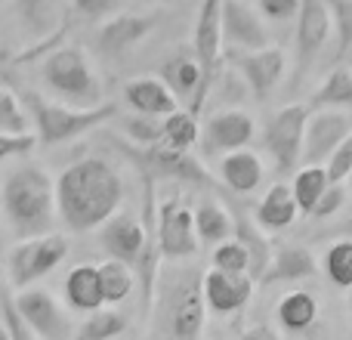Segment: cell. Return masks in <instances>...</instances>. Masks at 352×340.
Listing matches in <instances>:
<instances>
[{"mask_svg": "<svg viewBox=\"0 0 352 340\" xmlns=\"http://www.w3.org/2000/svg\"><path fill=\"white\" fill-rule=\"evenodd\" d=\"M343 59H346V65H352V50H349V53H346V56H343Z\"/></svg>", "mask_w": 352, "mask_h": 340, "instance_id": "cell-47", "label": "cell"}, {"mask_svg": "<svg viewBox=\"0 0 352 340\" xmlns=\"http://www.w3.org/2000/svg\"><path fill=\"white\" fill-rule=\"evenodd\" d=\"M213 266L226 269V273H248L250 269V254L238 238H229V242H219L217 251H213Z\"/></svg>", "mask_w": 352, "mask_h": 340, "instance_id": "cell-38", "label": "cell"}, {"mask_svg": "<svg viewBox=\"0 0 352 340\" xmlns=\"http://www.w3.org/2000/svg\"><path fill=\"white\" fill-rule=\"evenodd\" d=\"M331 186V176H328V167L324 164H303L294 176V198L300 204V213H309L316 211V204L322 201V195L328 192Z\"/></svg>", "mask_w": 352, "mask_h": 340, "instance_id": "cell-30", "label": "cell"}, {"mask_svg": "<svg viewBox=\"0 0 352 340\" xmlns=\"http://www.w3.org/2000/svg\"><path fill=\"white\" fill-rule=\"evenodd\" d=\"M43 81L53 93H59L62 99L74 105H102V84L96 78V68L90 65V56L80 47H56L53 53L43 59L41 65Z\"/></svg>", "mask_w": 352, "mask_h": 340, "instance_id": "cell-5", "label": "cell"}, {"mask_svg": "<svg viewBox=\"0 0 352 340\" xmlns=\"http://www.w3.org/2000/svg\"><path fill=\"white\" fill-rule=\"evenodd\" d=\"M312 118V105L294 103L285 105L272 115V121L266 124L263 134V146L272 155L275 167L281 173H291L294 167L303 161V146H306V124Z\"/></svg>", "mask_w": 352, "mask_h": 340, "instance_id": "cell-9", "label": "cell"}, {"mask_svg": "<svg viewBox=\"0 0 352 340\" xmlns=\"http://www.w3.org/2000/svg\"><path fill=\"white\" fill-rule=\"evenodd\" d=\"M334 28L328 0H303L297 16V81L309 72L316 56L328 43V34Z\"/></svg>", "mask_w": 352, "mask_h": 340, "instance_id": "cell-14", "label": "cell"}, {"mask_svg": "<svg viewBox=\"0 0 352 340\" xmlns=\"http://www.w3.org/2000/svg\"><path fill=\"white\" fill-rule=\"evenodd\" d=\"M195 226H198V238L204 244H219L235 238V213L226 211L219 201H204L195 211Z\"/></svg>", "mask_w": 352, "mask_h": 340, "instance_id": "cell-28", "label": "cell"}, {"mask_svg": "<svg viewBox=\"0 0 352 340\" xmlns=\"http://www.w3.org/2000/svg\"><path fill=\"white\" fill-rule=\"evenodd\" d=\"M124 182L105 158H80L68 164L56 180L59 220L72 232H93L118 213Z\"/></svg>", "mask_w": 352, "mask_h": 340, "instance_id": "cell-1", "label": "cell"}, {"mask_svg": "<svg viewBox=\"0 0 352 340\" xmlns=\"http://www.w3.org/2000/svg\"><path fill=\"white\" fill-rule=\"evenodd\" d=\"M238 340H281V337L272 325H254V328H248Z\"/></svg>", "mask_w": 352, "mask_h": 340, "instance_id": "cell-45", "label": "cell"}, {"mask_svg": "<svg viewBox=\"0 0 352 340\" xmlns=\"http://www.w3.org/2000/svg\"><path fill=\"white\" fill-rule=\"evenodd\" d=\"M232 65L241 72L244 84L250 87L256 103H266L275 87L281 84V78H285L287 56L281 47H263V50H250V53H235L232 50Z\"/></svg>", "mask_w": 352, "mask_h": 340, "instance_id": "cell-12", "label": "cell"}, {"mask_svg": "<svg viewBox=\"0 0 352 340\" xmlns=\"http://www.w3.org/2000/svg\"><path fill=\"white\" fill-rule=\"evenodd\" d=\"M127 331V316L118 310H96L78 325L74 340H111Z\"/></svg>", "mask_w": 352, "mask_h": 340, "instance_id": "cell-32", "label": "cell"}, {"mask_svg": "<svg viewBox=\"0 0 352 340\" xmlns=\"http://www.w3.org/2000/svg\"><path fill=\"white\" fill-rule=\"evenodd\" d=\"M219 180H223L235 195L256 192V189H260V182H263V161H260V155L244 152V149L223 155V161H219Z\"/></svg>", "mask_w": 352, "mask_h": 340, "instance_id": "cell-24", "label": "cell"}, {"mask_svg": "<svg viewBox=\"0 0 352 340\" xmlns=\"http://www.w3.org/2000/svg\"><path fill=\"white\" fill-rule=\"evenodd\" d=\"M0 207L16 232V238H34L53 232V223L59 217L53 176L37 164H25L6 173L0 189Z\"/></svg>", "mask_w": 352, "mask_h": 340, "instance_id": "cell-3", "label": "cell"}, {"mask_svg": "<svg viewBox=\"0 0 352 340\" xmlns=\"http://www.w3.org/2000/svg\"><path fill=\"white\" fill-rule=\"evenodd\" d=\"M16 304L22 316L31 322V328L41 340H74V325L59 306V300L47 288H22L16 294Z\"/></svg>", "mask_w": 352, "mask_h": 340, "instance_id": "cell-11", "label": "cell"}, {"mask_svg": "<svg viewBox=\"0 0 352 340\" xmlns=\"http://www.w3.org/2000/svg\"><path fill=\"white\" fill-rule=\"evenodd\" d=\"M316 269H318V263L309 248H303V244H281V248L275 251L272 263H269L266 275H263V285L303 281V279H312Z\"/></svg>", "mask_w": 352, "mask_h": 340, "instance_id": "cell-22", "label": "cell"}, {"mask_svg": "<svg viewBox=\"0 0 352 340\" xmlns=\"http://www.w3.org/2000/svg\"><path fill=\"white\" fill-rule=\"evenodd\" d=\"M0 291H3V279H0Z\"/></svg>", "mask_w": 352, "mask_h": 340, "instance_id": "cell-49", "label": "cell"}, {"mask_svg": "<svg viewBox=\"0 0 352 340\" xmlns=\"http://www.w3.org/2000/svg\"><path fill=\"white\" fill-rule=\"evenodd\" d=\"M256 134V124L248 111L241 109H226L217 111L210 121L204 124L201 134V149L207 155H219V152H238L244 149Z\"/></svg>", "mask_w": 352, "mask_h": 340, "instance_id": "cell-17", "label": "cell"}, {"mask_svg": "<svg viewBox=\"0 0 352 340\" xmlns=\"http://www.w3.org/2000/svg\"><path fill=\"white\" fill-rule=\"evenodd\" d=\"M343 204H346V189H343L340 182H331L328 192L322 195V201H318L316 211H312V217H316V220H328V217H334Z\"/></svg>", "mask_w": 352, "mask_h": 340, "instance_id": "cell-43", "label": "cell"}, {"mask_svg": "<svg viewBox=\"0 0 352 340\" xmlns=\"http://www.w3.org/2000/svg\"><path fill=\"white\" fill-rule=\"evenodd\" d=\"M275 316H278V325L285 331H294V334H300V331L312 328L318 319V300L316 294L309 291H291L281 297L278 310H275Z\"/></svg>", "mask_w": 352, "mask_h": 340, "instance_id": "cell-27", "label": "cell"}, {"mask_svg": "<svg viewBox=\"0 0 352 340\" xmlns=\"http://www.w3.org/2000/svg\"><path fill=\"white\" fill-rule=\"evenodd\" d=\"M68 254V238L59 232L34 238H19L10 251V281L12 288H31L37 279L53 273Z\"/></svg>", "mask_w": 352, "mask_h": 340, "instance_id": "cell-8", "label": "cell"}, {"mask_svg": "<svg viewBox=\"0 0 352 340\" xmlns=\"http://www.w3.org/2000/svg\"><path fill=\"white\" fill-rule=\"evenodd\" d=\"M155 25V16H130V12H118V16L105 19L99 25V34H96V43L105 56H121L127 53L130 47L148 37Z\"/></svg>", "mask_w": 352, "mask_h": 340, "instance_id": "cell-19", "label": "cell"}, {"mask_svg": "<svg viewBox=\"0 0 352 340\" xmlns=\"http://www.w3.org/2000/svg\"><path fill=\"white\" fill-rule=\"evenodd\" d=\"M124 134H127V140L133 146H155V142L164 140V118L133 111V118L124 121Z\"/></svg>", "mask_w": 352, "mask_h": 340, "instance_id": "cell-35", "label": "cell"}, {"mask_svg": "<svg viewBox=\"0 0 352 340\" xmlns=\"http://www.w3.org/2000/svg\"><path fill=\"white\" fill-rule=\"evenodd\" d=\"M331 16L337 28V56H346L352 50V0H328Z\"/></svg>", "mask_w": 352, "mask_h": 340, "instance_id": "cell-39", "label": "cell"}, {"mask_svg": "<svg viewBox=\"0 0 352 340\" xmlns=\"http://www.w3.org/2000/svg\"><path fill=\"white\" fill-rule=\"evenodd\" d=\"M207 322L204 273L192 266H176L155 291V306L148 325L152 340H201Z\"/></svg>", "mask_w": 352, "mask_h": 340, "instance_id": "cell-2", "label": "cell"}, {"mask_svg": "<svg viewBox=\"0 0 352 340\" xmlns=\"http://www.w3.org/2000/svg\"><path fill=\"white\" fill-rule=\"evenodd\" d=\"M0 340H10V331H6L3 322H0Z\"/></svg>", "mask_w": 352, "mask_h": 340, "instance_id": "cell-46", "label": "cell"}, {"mask_svg": "<svg viewBox=\"0 0 352 340\" xmlns=\"http://www.w3.org/2000/svg\"><path fill=\"white\" fill-rule=\"evenodd\" d=\"M324 167H328L331 182H343V180H349V173H352V134L340 142V149H337V152L331 155L328 164H324Z\"/></svg>", "mask_w": 352, "mask_h": 340, "instance_id": "cell-41", "label": "cell"}, {"mask_svg": "<svg viewBox=\"0 0 352 340\" xmlns=\"http://www.w3.org/2000/svg\"><path fill=\"white\" fill-rule=\"evenodd\" d=\"M41 142V136L37 134H6V130H0V161L3 158H16V155H28L31 149Z\"/></svg>", "mask_w": 352, "mask_h": 340, "instance_id": "cell-40", "label": "cell"}, {"mask_svg": "<svg viewBox=\"0 0 352 340\" xmlns=\"http://www.w3.org/2000/svg\"><path fill=\"white\" fill-rule=\"evenodd\" d=\"M349 186H352V173H349Z\"/></svg>", "mask_w": 352, "mask_h": 340, "instance_id": "cell-50", "label": "cell"}, {"mask_svg": "<svg viewBox=\"0 0 352 340\" xmlns=\"http://www.w3.org/2000/svg\"><path fill=\"white\" fill-rule=\"evenodd\" d=\"M0 322H3L6 331H10V340H41V334L31 328V322L22 316L16 297H12L6 288L0 291Z\"/></svg>", "mask_w": 352, "mask_h": 340, "instance_id": "cell-36", "label": "cell"}, {"mask_svg": "<svg viewBox=\"0 0 352 340\" xmlns=\"http://www.w3.org/2000/svg\"><path fill=\"white\" fill-rule=\"evenodd\" d=\"M223 34L226 47L235 53L269 47V28L263 22V12L244 0H223Z\"/></svg>", "mask_w": 352, "mask_h": 340, "instance_id": "cell-15", "label": "cell"}, {"mask_svg": "<svg viewBox=\"0 0 352 340\" xmlns=\"http://www.w3.org/2000/svg\"><path fill=\"white\" fill-rule=\"evenodd\" d=\"M124 103L140 115L167 118L179 109V99L161 78H136L124 87Z\"/></svg>", "mask_w": 352, "mask_h": 340, "instance_id": "cell-20", "label": "cell"}, {"mask_svg": "<svg viewBox=\"0 0 352 340\" xmlns=\"http://www.w3.org/2000/svg\"><path fill=\"white\" fill-rule=\"evenodd\" d=\"M312 111L318 109H352V65H337L328 78L322 81L309 99Z\"/></svg>", "mask_w": 352, "mask_h": 340, "instance_id": "cell-29", "label": "cell"}, {"mask_svg": "<svg viewBox=\"0 0 352 340\" xmlns=\"http://www.w3.org/2000/svg\"><path fill=\"white\" fill-rule=\"evenodd\" d=\"M201 62L198 56H195V50H176L170 59L161 65V81H164L167 87L176 93V99L186 105L195 103V96H198L201 90Z\"/></svg>", "mask_w": 352, "mask_h": 340, "instance_id": "cell-21", "label": "cell"}, {"mask_svg": "<svg viewBox=\"0 0 352 340\" xmlns=\"http://www.w3.org/2000/svg\"><path fill=\"white\" fill-rule=\"evenodd\" d=\"M349 312H352V288H349Z\"/></svg>", "mask_w": 352, "mask_h": 340, "instance_id": "cell-48", "label": "cell"}, {"mask_svg": "<svg viewBox=\"0 0 352 340\" xmlns=\"http://www.w3.org/2000/svg\"><path fill=\"white\" fill-rule=\"evenodd\" d=\"M22 103H25V109H28L31 121H34L37 136H41L43 146L68 142V140H74V136L87 134V130L102 127L105 121H111V118L118 115V109L109 103L90 105V109H84V105H59V103L43 99L41 93H34V90L22 93Z\"/></svg>", "mask_w": 352, "mask_h": 340, "instance_id": "cell-4", "label": "cell"}, {"mask_svg": "<svg viewBox=\"0 0 352 340\" xmlns=\"http://www.w3.org/2000/svg\"><path fill=\"white\" fill-rule=\"evenodd\" d=\"M99 281H102L105 304H121V300H127L130 294H133L136 273H133V266H127V263L111 260L109 257V260L99 266Z\"/></svg>", "mask_w": 352, "mask_h": 340, "instance_id": "cell-31", "label": "cell"}, {"mask_svg": "<svg viewBox=\"0 0 352 340\" xmlns=\"http://www.w3.org/2000/svg\"><path fill=\"white\" fill-rule=\"evenodd\" d=\"M198 226H195L192 207H186L182 201H167L158 211V248L164 260H188L198 254Z\"/></svg>", "mask_w": 352, "mask_h": 340, "instance_id": "cell-10", "label": "cell"}, {"mask_svg": "<svg viewBox=\"0 0 352 340\" xmlns=\"http://www.w3.org/2000/svg\"><path fill=\"white\" fill-rule=\"evenodd\" d=\"M235 238L248 248V254H250V269L248 273L254 275L256 281H263V275H266L269 263H272V257H275V248L269 244L263 226L254 223L248 213H235Z\"/></svg>", "mask_w": 352, "mask_h": 340, "instance_id": "cell-26", "label": "cell"}, {"mask_svg": "<svg viewBox=\"0 0 352 340\" xmlns=\"http://www.w3.org/2000/svg\"><path fill=\"white\" fill-rule=\"evenodd\" d=\"M256 279L250 273H226V269L213 266L204 273V300L207 310L217 316H232V312L244 310L248 300L254 297Z\"/></svg>", "mask_w": 352, "mask_h": 340, "instance_id": "cell-16", "label": "cell"}, {"mask_svg": "<svg viewBox=\"0 0 352 340\" xmlns=\"http://www.w3.org/2000/svg\"><path fill=\"white\" fill-rule=\"evenodd\" d=\"M115 142L136 167L152 173L155 180L158 176H170V180H186V182H195V186H217L210 180V173L204 170V164L192 152L173 149L167 142H155V146H133L130 140H115Z\"/></svg>", "mask_w": 352, "mask_h": 340, "instance_id": "cell-7", "label": "cell"}, {"mask_svg": "<svg viewBox=\"0 0 352 340\" xmlns=\"http://www.w3.org/2000/svg\"><path fill=\"white\" fill-rule=\"evenodd\" d=\"M324 273L337 288H352V238H340L324 254Z\"/></svg>", "mask_w": 352, "mask_h": 340, "instance_id": "cell-34", "label": "cell"}, {"mask_svg": "<svg viewBox=\"0 0 352 340\" xmlns=\"http://www.w3.org/2000/svg\"><path fill=\"white\" fill-rule=\"evenodd\" d=\"M72 3L78 6L87 19H109V16L118 12L121 0H72Z\"/></svg>", "mask_w": 352, "mask_h": 340, "instance_id": "cell-44", "label": "cell"}, {"mask_svg": "<svg viewBox=\"0 0 352 340\" xmlns=\"http://www.w3.org/2000/svg\"><path fill=\"white\" fill-rule=\"evenodd\" d=\"M300 6H303V0H256V10L266 19H272V22H291V19H297Z\"/></svg>", "mask_w": 352, "mask_h": 340, "instance_id": "cell-42", "label": "cell"}, {"mask_svg": "<svg viewBox=\"0 0 352 340\" xmlns=\"http://www.w3.org/2000/svg\"><path fill=\"white\" fill-rule=\"evenodd\" d=\"M0 130H6V134H28V115H25L22 103L3 84H0Z\"/></svg>", "mask_w": 352, "mask_h": 340, "instance_id": "cell-37", "label": "cell"}, {"mask_svg": "<svg viewBox=\"0 0 352 340\" xmlns=\"http://www.w3.org/2000/svg\"><path fill=\"white\" fill-rule=\"evenodd\" d=\"M65 304L78 312H96L102 310L105 294H102V281H99V266H90V263H80L68 273L65 279Z\"/></svg>", "mask_w": 352, "mask_h": 340, "instance_id": "cell-23", "label": "cell"}, {"mask_svg": "<svg viewBox=\"0 0 352 340\" xmlns=\"http://www.w3.org/2000/svg\"><path fill=\"white\" fill-rule=\"evenodd\" d=\"M0 3H3V0H0Z\"/></svg>", "mask_w": 352, "mask_h": 340, "instance_id": "cell-51", "label": "cell"}, {"mask_svg": "<svg viewBox=\"0 0 352 340\" xmlns=\"http://www.w3.org/2000/svg\"><path fill=\"white\" fill-rule=\"evenodd\" d=\"M99 244L111 260H121L136 269L142 257V244H146V229L142 223L127 211H118L105 226H99Z\"/></svg>", "mask_w": 352, "mask_h": 340, "instance_id": "cell-18", "label": "cell"}, {"mask_svg": "<svg viewBox=\"0 0 352 340\" xmlns=\"http://www.w3.org/2000/svg\"><path fill=\"white\" fill-rule=\"evenodd\" d=\"M161 142L188 152V149L198 142V115L182 111V109H176L173 115H167L164 118V140H161Z\"/></svg>", "mask_w": 352, "mask_h": 340, "instance_id": "cell-33", "label": "cell"}, {"mask_svg": "<svg viewBox=\"0 0 352 340\" xmlns=\"http://www.w3.org/2000/svg\"><path fill=\"white\" fill-rule=\"evenodd\" d=\"M352 134V118L340 109H318L306 124L303 164H328V158Z\"/></svg>", "mask_w": 352, "mask_h": 340, "instance_id": "cell-13", "label": "cell"}, {"mask_svg": "<svg viewBox=\"0 0 352 340\" xmlns=\"http://www.w3.org/2000/svg\"><path fill=\"white\" fill-rule=\"evenodd\" d=\"M297 213H300V204H297V198H294V189L285 186V182H275L260 198V204H256V223H260L263 229L278 232V229H287V226L297 220Z\"/></svg>", "mask_w": 352, "mask_h": 340, "instance_id": "cell-25", "label": "cell"}, {"mask_svg": "<svg viewBox=\"0 0 352 340\" xmlns=\"http://www.w3.org/2000/svg\"><path fill=\"white\" fill-rule=\"evenodd\" d=\"M223 47H226V34H223V0H201L198 10V22H195V56L201 62V90L195 96V103L188 105L192 115H198L204 109L207 96H210L213 84H217L219 65H223Z\"/></svg>", "mask_w": 352, "mask_h": 340, "instance_id": "cell-6", "label": "cell"}]
</instances>
